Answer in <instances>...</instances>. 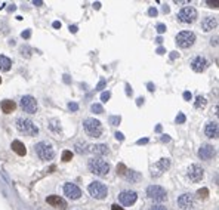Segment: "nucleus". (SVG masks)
<instances>
[{"instance_id":"0eeeda50","label":"nucleus","mask_w":219,"mask_h":210,"mask_svg":"<svg viewBox=\"0 0 219 210\" xmlns=\"http://www.w3.org/2000/svg\"><path fill=\"white\" fill-rule=\"evenodd\" d=\"M147 195L154 201H164L167 198V192L160 185H150L147 188Z\"/></svg>"},{"instance_id":"ea45409f","label":"nucleus","mask_w":219,"mask_h":210,"mask_svg":"<svg viewBox=\"0 0 219 210\" xmlns=\"http://www.w3.org/2000/svg\"><path fill=\"white\" fill-rule=\"evenodd\" d=\"M104 86H105V80L102 79L99 83H98V86H96V90H101V89H104Z\"/></svg>"},{"instance_id":"c85d7f7f","label":"nucleus","mask_w":219,"mask_h":210,"mask_svg":"<svg viewBox=\"0 0 219 210\" xmlns=\"http://www.w3.org/2000/svg\"><path fill=\"white\" fill-rule=\"evenodd\" d=\"M92 111H93L95 114H102V113H104V108H102L101 104H93L92 105Z\"/></svg>"},{"instance_id":"680f3d73","label":"nucleus","mask_w":219,"mask_h":210,"mask_svg":"<svg viewBox=\"0 0 219 210\" xmlns=\"http://www.w3.org/2000/svg\"><path fill=\"white\" fill-rule=\"evenodd\" d=\"M156 42H157V43H161V42H163V39H161V37H157Z\"/></svg>"},{"instance_id":"f257e3e1","label":"nucleus","mask_w":219,"mask_h":210,"mask_svg":"<svg viewBox=\"0 0 219 210\" xmlns=\"http://www.w3.org/2000/svg\"><path fill=\"white\" fill-rule=\"evenodd\" d=\"M87 167L93 175L101 176V178L107 176L110 173V169H111L110 163H107L105 160H102V158H91L89 163H87Z\"/></svg>"},{"instance_id":"473e14b6","label":"nucleus","mask_w":219,"mask_h":210,"mask_svg":"<svg viewBox=\"0 0 219 210\" xmlns=\"http://www.w3.org/2000/svg\"><path fill=\"white\" fill-rule=\"evenodd\" d=\"M110 98H111V92H102L101 93V101L102 102H107Z\"/></svg>"},{"instance_id":"a19ab883","label":"nucleus","mask_w":219,"mask_h":210,"mask_svg":"<svg viewBox=\"0 0 219 210\" xmlns=\"http://www.w3.org/2000/svg\"><path fill=\"white\" fill-rule=\"evenodd\" d=\"M184 99H185V101H191V99H192L191 92H184Z\"/></svg>"},{"instance_id":"09e8293b","label":"nucleus","mask_w":219,"mask_h":210,"mask_svg":"<svg viewBox=\"0 0 219 210\" xmlns=\"http://www.w3.org/2000/svg\"><path fill=\"white\" fill-rule=\"evenodd\" d=\"M126 93H127V95H132V88H130L129 84H126Z\"/></svg>"},{"instance_id":"a18cd8bd","label":"nucleus","mask_w":219,"mask_h":210,"mask_svg":"<svg viewBox=\"0 0 219 210\" xmlns=\"http://www.w3.org/2000/svg\"><path fill=\"white\" fill-rule=\"evenodd\" d=\"M111 209H113V210H124V209H123V207H120L119 204H113V206H111Z\"/></svg>"},{"instance_id":"603ef678","label":"nucleus","mask_w":219,"mask_h":210,"mask_svg":"<svg viewBox=\"0 0 219 210\" xmlns=\"http://www.w3.org/2000/svg\"><path fill=\"white\" fill-rule=\"evenodd\" d=\"M77 30H79V28H77V25H70V31L71 33H77Z\"/></svg>"},{"instance_id":"5fc2aeb1","label":"nucleus","mask_w":219,"mask_h":210,"mask_svg":"<svg viewBox=\"0 0 219 210\" xmlns=\"http://www.w3.org/2000/svg\"><path fill=\"white\" fill-rule=\"evenodd\" d=\"M169 10H170V9H169V6H167V5L163 6V12H164V14H169Z\"/></svg>"},{"instance_id":"1a4fd4ad","label":"nucleus","mask_w":219,"mask_h":210,"mask_svg":"<svg viewBox=\"0 0 219 210\" xmlns=\"http://www.w3.org/2000/svg\"><path fill=\"white\" fill-rule=\"evenodd\" d=\"M21 108L25 111V113H28V114H36L37 113V101H36V98H33L31 95H25L21 98V102H19Z\"/></svg>"},{"instance_id":"f704fd0d","label":"nucleus","mask_w":219,"mask_h":210,"mask_svg":"<svg viewBox=\"0 0 219 210\" xmlns=\"http://www.w3.org/2000/svg\"><path fill=\"white\" fill-rule=\"evenodd\" d=\"M166 25H164V24H159V25H157V33L159 34H163V33H166Z\"/></svg>"},{"instance_id":"8fccbe9b","label":"nucleus","mask_w":219,"mask_h":210,"mask_svg":"<svg viewBox=\"0 0 219 210\" xmlns=\"http://www.w3.org/2000/svg\"><path fill=\"white\" fill-rule=\"evenodd\" d=\"M147 142H148V139H147V138H144V139H139L136 144H138V145H142V144H147Z\"/></svg>"},{"instance_id":"7c9ffc66","label":"nucleus","mask_w":219,"mask_h":210,"mask_svg":"<svg viewBox=\"0 0 219 210\" xmlns=\"http://www.w3.org/2000/svg\"><path fill=\"white\" fill-rule=\"evenodd\" d=\"M185 120H187V117H185L184 113H178V116H176V118H175V121L178 123V124H182V123H185Z\"/></svg>"},{"instance_id":"e2e57ef3","label":"nucleus","mask_w":219,"mask_h":210,"mask_svg":"<svg viewBox=\"0 0 219 210\" xmlns=\"http://www.w3.org/2000/svg\"><path fill=\"white\" fill-rule=\"evenodd\" d=\"M0 83H2V77H0Z\"/></svg>"},{"instance_id":"052dcab7","label":"nucleus","mask_w":219,"mask_h":210,"mask_svg":"<svg viewBox=\"0 0 219 210\" xmlns=\"http://www.w3.org/2000/svg\"><path fill=\"white\" fill-rule=\"evenodd\" d=\"M141 102H144V98H138V105H141Z\"/></svg>"},{"instance_id":"423d86ee","label":"nucleus","mask_w":219,"mask_h":210,"mask_svg":"<svg viewBox=\"0 0 219 210\" xmlns=\"http://www.w3.org/2000/svg\"><path fill=\"white\" fill-rule=\"evenodd\" d=\"M196 42V34L192 31H181L176 36V44L182 49H188L194 44Z\"/></svg>"},{"instance_id":"c756f323","label":"nucleus","mask_w":219,"mask_h":210,"mask_svg":"<svg viewBox=\"0 0 219 210\" xmlns=\"http://www.w3.org/2000/svg\"><path fill=\"white\" fill-rule=\"evenodd\" d=\"M122 121V117L120 116H111L110 117V123L113 126H119V123Z\"/></svg>"},{"instance_id":"6e6d98bb","label":"nucleus","mask_w":219,"mask_h":210,"mask_svg":"<svg viewBox=\"0 0 219 210\" xmlns=\"http://www.w3.org/2000/svg\"><path fill=\"white\" fill-rule=\"evenodd\" d=\"M164 52H166V51H164L163 47H159V49H157V53H159V55H163Z\"/></svg>"},{"instance_id":"4be33fe9","label":"nucleus","mask_w":219,"mask_h":210,"mask_svg":"<svg viewBox=\"0 0 219 210\" xmlns=\"http://www.w3.org/2000/svg\"><path fill=\"white\" fill-rule=\"evenodd\" d=\"M0 107H2V111H3L5 114H10L12 111L16 108V104L14 101H10V99H5V101H2Z\"/></svg>"},{"instance_id":"412c9836","label":"nucleus","mask_w":219,"mask_h":210,"mask_svg":"<svg viewBox=\"0 0 219 210\" xmlns=\"http://www.w3.org/2000/svg\"><path fill=\"white\" fill-rule=\"evenodd\" d=\"M91 153L98 154V155H105L108 154V146L104 144H96V145H91Z\"/></svg>"},{"instance_id":"3c124183","label":"nucleus","mask_w":219,"mask_h":210,"mask_svg":"<svg viewBox=\"0 0 219 210\" xmlns=\"http://www.w3.org/2000/svg\"><path fill=\"white\" fill-rule=\"evenodd\" d=\"M52 25H54V28H61V22H59V21H55Z\"/></svg>"},{"instance_id":"13d9d810","label":"nucleus","mask_w":219,"mask_h":210,"mask_svg":"<svg viewBox=\"0 0 219 210\" xmlns=\"http://www.w3.org/2000/svg\"><path fill=\"white\" fill-rule=\"evenodd\" d=\"M93 8H95V9H99V8H101V3H99V2L93 3Z\"/></svg>"},{"instance_id":"cd10ccee","label":"nucleus","mask_w":219,"mask_h":210,"mask_svg":"<svg viewBox=\"0 0 219 210\" xmlns=\"http://www.w3.org/2000/svg\"><path fill=\"white\" fill-rule=\"evenodd\" d=\"M21 55H22V56L25 55V58H30V56H31V49H30L28 46H22V47H21Z\"/></svg>"},{"instance_id":"aec40b11","label":"nucleus","mask_w":219,"mask_h":210,"mask_svg":"<svg viewBox=\"0 0 219 210\" xmlns=\"http://www.w3.org/2000/svg\"><path fill=\"white\" fill-rule=\"evenodd\" d=\"M10 148H12V151L16 153L18 155H25L27 154V148H25V145L21 141H14L12 145H10Z\"/></svg>"},{"instance_id":"e433bc0d","label":"nucleus","mask_w":219,"mask_h":210,"mask_svg":"<svg viewBox=\"0 0 219 210\" xmlns=\"http://www.w3.org/2000/svg\"><path fill=\"white\" fill-rule=\"evenodd\" d=\"M68 108H70L71 111H77V109H79V104H76V102H70V104H68Z\"/></svg>"},{"instance_id":"f8f14e48","label":"nucleus","mask_w":219,"mask_h":210,"mask_svg":"<svg viewBox=\"0 0 219 210\" xmlns=\"http://www.w3.org/2000/svg\"><path fill=\"white\" fill-rule=\"evenodd\" d=\"M187 175H188L189 181H192V182H200V181L203 179V176H204V169H203L201 166H198V164H191Z\"/></svg>"},{"instance_id":"bf43d9fd","label":"nucleus","mask_w":219,"mask_h":210,"mask_svg":"<svg viewBox=\"0 0 219 210\" xmlns=\"http://www.w3.org/2000/svg\"><path fill=\"white\" fill-rule=\"evenodd\" d=\"M64 81H65V83H70V79H68V76H67V74L64 76Z\"/></svg>"},{"instance_id":"dca6fc26","label":"nucleus","mask_w":219,"mask_h":210,"mask_svg":"<svg viewBox=\"0 0 219 210\" xmlns=\"http://www.w3.org/2000/svg\"><path fill=\"white\" fill-rule=\"evenodd\" d=\"M46 201H47V204H50L55 209H59V210H65L67 209L65 200H64L62 197H59V195H49L46 198Z\"/></svg>"},{"instance_id":"2eb2a0df","label":"nucleus","mask_w":219,"mask_h":210,"mask_svg":"<svg viewBox=\"0 0 219 210\" xmlns=\"http://www.w3.org/2000/svg\"><path fill=\"white\" fill-rule=\"evenodd\" d=\"M207 67H209V62H207V59H206L204 56H196L194 59H192V62H191V68L196 73H203Z\"/></svg>"},{"instance_id":"c03bdc74","label":"nucleus","mask_w":219,"mask_h":210,"mask_svg":"<svg viewBox=\"0 0 219 210\" xmlns=\"http://www.w3.org/2000/svg\"><path fill=\"white\" fill-rule=\"evenodd\" d=\"M170 138H169V135H163V138H161V142H169Z\"/></svg>"},{"instance_id":"de8ad7c7","label":"nucleus","mask_w":219,"mask_h":210,"mask_svg":"<svg viewBox=\"0 0 219 210\" xmlns=\"http://www.w3.org/2000/svg\"><path fill=\"white\" fill-rule=\"evenodd\" d=\"M33 5H34V6H42V5H43V2H42V0H34Z\"/></svg>"},{"instance_id":"393cba45","label":"nucleus","mask_w":219,"mask_h":210,"mask_svg":"<svg viewBox=\"0 0 219 210\" xmlns=\"http://www.w3.org/2000/svg\"><path fill=\"white\" fill-rule=\"evenodd\" d=\"M124 178H126V181H129V182L132 183V182H138L141 179V175L138 173V172H135V170H127Z\"/></svg>"},{"instance_id":"a878e982","label":"nucleus","mask_w":219,"mask_h":210,"mask_svg":"<svg viewBox=\"0 0 219 210\" xmlns=\"http://www.w3.org/2000/svg\"><path fill=\"white\" fill-rule=\"evenodd\" d=\"M206 104H207V101H206V98L200 95V96H197V98H196L194 107H196L197 109H200V108H204V107H206Z\"/></svg>"},{"instance_id":"4c0bfd02","label":"nucleus","mask_w":219,"mask_h":210,"mask_svg":"<svg viewBox=\"0 0 219 210\" xmlns=\"http://www.w3.org/2000/svg\"><path fill=\"white\" fill-rule=\"evenodd\" d=\"M150 210H167V209H166L163 204H156V206H152Z\"/></svg>"},{"instance_id":"58836bf2","label":"nucleus","mask_w":219,"mask_h":210,"mask_svg":"<svg viewBox=\"0 0 219 210\" xmlns=\"http://www.w3.org/2000/svg\"><path fill=\"white\" fill-rule=\"evenodd\" d=\"M22 39H30V36H31V31L30 30H25V31H22Z\"/></svg>"},{"instance_id":"6ab92c4d","label":"nucleus","mask_w":219,"mask_h":210,"mask_svg":"<svg viewBox=\"0 0 219 210\" xmlns=\"http://www.w3.org/2000/svg\"><path fill=\"white\" fill-rule=\"evenodd\" d=\"M154 167H156V170H157L156 175H160V173H163V172H166L170 167V160L169 158H161V160H159V161L154 164Z\"/></svg>"},{"instance_id":"b1692460","label":"nucleus","mask_w":219,"mask_h":210,"mask_svg":"<svg viewBox=\"0 0 219 210\" xmlns=\"http://www.w3.org/2000/svg\"><path fill=\"white\" fill-rule=\"evenodd\" d=\"M10 67H12V61L8 56H5V55H0V70L2 71H9Z\"/></svg>"},{"instance_id":"6e6552de","label":"nucleus","mask_w":219,"mask_h":210,"mask_svg":"<svg viewBox=\"0 0 219 210\" xmlns=\"http://www.w3.org/2000/svg\"><path fill=\"white\" fill-rule=\"evenodd\" d=\"M178 19L184 22V24H191V22H194L197 19V10L192 8V6H187L184 9L179 10V14H178Z\"/></svg>"},{"instance_id":"72a5a7b5","label":"nucleus","mask_w":219,"mask_h":210,"mask_svg":"<svg viewBox=\"0 0 219 210\" xmlns=\"http://www.w3.org/2000/svg\"><path fill=\"white\" fill-rule=\"evenodd\" d=\"M197 194H198V197H203V198H206V197L209 195V189H207V188H201V189L197 191Z\"/></svg>"},{"instance_id":"9d476101","label":"nucleus","mask_w":219,"mask_h":210,"mask_svg":"<svg viewBox=\"0 0 219 210\" xmlns=\"http://www.w3.org/2000/svg\"><path fill=\"white\" fill-rule=\"evenodd\" d=\"M64 194H65L70 200H79L80 197H82V189L77 187L76 183H65L64 185Z\"/></svg>"},{"instance_id":"49530a36","label":"nucleus","mask_w":219,"mask_h":210,"mask_svg":"<svg viewBox=\"0 0 219 210\" xmlns=\"http://www.w3.org/2000/svg\"><path fill=\"white\" fill-rule=\"evenodd\" d=\"M179 56V53L178 52H170V59H176Z\"/></svg>"},{"instance_id":"2f4dec72","label":"nucleus","mask_w":219,"mask_h":210,"mask_svg":"<svg viewBox=\"0 0 219 210\" xmlns=\"http://www.w3.org/2000/svg\"><path fill=\"white\" fill-rule=\"evenodd\" d=\"M126 172H127L126 166H124L123 163H120V164L117 166V175H120V176H124V175H126Z\"/></svg>"},{"instance_id":"37998d69","label":"nucleus","mask_w":219,"mask_h":210,"mask_svg":"<svg viewBox=\"0 0 219 210\" xmlns=\"http://www.w3.org/2000/svg\"><path fill=\"white\" fill-rule=\"evenodd\" d=\"M115 138H117L119 141H123V139H124V136H123V133H120V132H117V133H115Z\"/></svg>"},{"instance_id":"4468645a","label":"nucleus","mask_w":219,"mask_h":210,"mask_svg":"<svg viewBox=\"0 0 219 210\" xmlns=\"http://www.w3.org/2000/svg\"><path fill=\"white\" fill-rule=\"evenodd\" d=\"M215 154H216V150H215V146L210 145V144H203L200 146V150H198V157L201 160H210Z\"/></svg>"},{"instance_id":"ddd939ff","label":"nucleus","mask_w":219,"mask_h":210,"mask_svg":"<svg viewBox=\"0 0 219 210\" xmlns=\"http://www.w3.org/2000/svg\"><path fill=\"white\" fill-rule=\"evenodd\" d=\"M194 203H196V200L191 194H182V195L178 197V207L182 209V210L194 207Z\"/></svg>"},{"instance_id":"f3484780","label":"nucleus","mask_w":219,"mask_h":210,"mask_svg":"<svg viewBox=\"0 0 219 210\" xmlns=\"http://www.w3.org/2000/svg\"><path fill=\"white\" fill-rule=\"evenodd\" d=\"M216 27H218V18H216V16H206V18L201 21V28H203V31H206V33L215 30Z\"/></svg>"},{"instance_id":"39448f33","label":"nucleus","mask_w":219,"mask_h":210,"mask_svg":"<svg viewBox=\"0 0 219 210\" xmlns=\"http://www.w3.org/2000/svg\"><path fill=\"white\" fill-rule=\"evenodd\" d=\"M87 189H89V194H91L93 198H96V200H102V198H105V197L108 195L107 185L102 183V182H99V181L92 182L91 185H89Z\"/></svg>"},{"instance_id":"7ed1b4c3","label":"nucleus","mask_w":219,"mask_h":210,"mask_svg":"<svg viewBox=\"0 0 219 210\" xmlns=\"http://www.w3.org/2000/svg\"><path fill=\"white\" fill-rule=\"evenodd\" d=\"M83 129L92 138H99L102 135V124L99 120H95V118H86L83 121Z\"/></svg>"},{"instance_id":"9b49d317","label":"nucleus","mask_w":219,"mask_h":210,"mask_svg":"<svg viewBox=\"0 0 219 210\" xmlns=\"http://www.w3.org/2000/svg\"><path fill=\"white\" fill-rule=\"evenodd\" d=\"M136 198H138V195L135 191H130V189H126V191H122L119 194V200L123 206H132L136 203Z\"/></svg>"},{"instance_id":"864d4df0","label":"nucleus","mask_w":219,"mask_h":210,"mask_svg":"<svg viewBox=\"0 0 219 210\" xmlns=\"http://www.w3.org/2000/svg\"><path fill=\"white\" fill-rule=\"evenodd\" d=\"M147 86H148V90H150V92H154V84H152V83H148Z\"/></svg>"},{"instance_id":"a211bd4d","label":"nucleus","mask_w":219,"mask_h":210,"mask_svg":"<svg viewBox=\"0 0 219 210\" xmlns=\"http://www.w3.org/2000/svg\"><path fill=\"white\" fill-rule=\"evenodd\" d=\"M204 133L207 138H218V133H219V126L216 121H209L204 127Z\"/></svg>"},{"instance_id":"5701e85b","label":"nucleus","mask_w":219,"mask_h":210,"mask_svg":"<svg viewBox=\"0 0 219 210\" xmlns=\"http://www.w3.org/2000/svg\"><path fill=\"white\" fill-rule=\"evenodd\" d=\"M74 148H76V153L80 154V155L91 153V145H87L86 142H77V144L74 145Z\"/></svg>"},{"instance_id":"79ce46f5","label":"nucleus","mask_w":219,"mask_h":210,"mask_svg":"<svg viewBox=\"0 0 219 210\" xmlns=\"http://www.w3.org/2000/svg\"><path fill=\"white\" fill-rule=\"evenodd\" d=\"M206 5H209V8H218V3L216 2H210V0H207Z\"/></svg>"},{"instance_id":"4d7b16f0","label":"nucleus","mask_w":219,"mask_h":210,"mask_svg":"<svg viewBox=\"0 0 219 210\" xmlns=\"http://www.w3.org/2000/svg\"><path fill=\"white\" fill-rule=\"evenodd\" d=\"M210 43H212V46H213V44H215V46H218V37H216L215 40H210Z\"/></svg>"},{"instance_id":"bb28decb","label":"nucleus","mask_w":219,"mask_h":210,"mask_svg":"<svg viewBox=\"0 0 219 210\" xmlns=\"http://www.w3.org/2000/svg\"><path fill=\"white\" fill-rule=\"evenodd\" d=\"M71 160H73V153L71 151H68V150H65V151H64L62 153V161H71Z\"/></svg>"},{"instance_id":"f03ea898","label":"nucleus","mask_w":219,"mask_h":210,"mask_svg":"<svg viewBox=\"0 0 219 210\" xmlns=\"http://www.w3.org/2000/svg\"><path fill=\"white\" fill-rule=\"evenodd\" d=\"M16 129L21 133L27 135V136H36V135L38 133V127L30 118H24V117L16 118Z\"/></svg>"},{"instance_id":"20e7f679","label":"nucleus","mask_w":219,"mask_h":210,"mask_svg":"<svg viewBox=\"0 0 219 210\" xmlns=\"http://www.w3.org/2000/svg\"><path fill=\"white\" fill-rule=\"evenodd\" d=\"M34 150H36L37 155L40 157V160H45V161H49V160H52L55 157V150H54V146L50 145L49 142L43 141V142L36 144Z\"/></svg>"},{"instance_id":"c9c22d12","label":"nucleus","mask_w":219,"mask_h":210,"mask_svg":"<svg viewBox=\"0 0 219 210\" xmlns=\"http://www.w3.org/2000/svg\"><path fill=\"white\" fill-rule=\"evenodd\" d=\"M157 14H159V12H157L156 8H150V9H148V15H150V16H157Z\"/></svg>"}]
</instances>
